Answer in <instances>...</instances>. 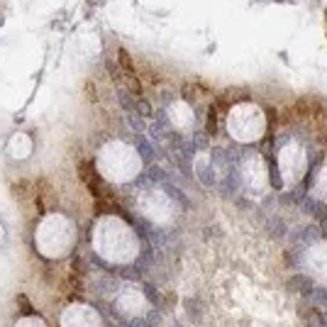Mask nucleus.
<instances>
[{
  "label": "nucleus",
  "mask_w": 327,
  "mask_h": 327,
  "mask_svg": "<svg viewBox=\"0 0 327 327\" xmlns=\"http://www.w3.org/2000/svg\"><path fill=\"white\" fill-rule=\"evenodd\" d=\"M61 327H103V320L88 305H71L61 312Z\"/></svg>",
  "instance_id": "nucleus-4"
},
{
  "label": "nucleus",
  "mask_w": 327,
  "mask_h": 327,
  "mask_svg": "<svg viewBox=\"0 0 327 327\" xmlns=\"http://www.w3.org/2000/svg\"><path fill=\"white\" fill-rule=\"evenodd\" d=\"M312 193L317 196V198H325L327 200V164L317 171V176H315V188H312Z\"/></svg>",
  "instance_id": "nucleus-8"
},
{
  "label": "nucleus",
  "mask_w": 327,
  "mask_h": 327,
  "mask_svg": "<svg viewBox=\"0 0 327 327\" xmlns=\"http://www.w3.org/2000/svg\"><path fill=\"white\" fill-rule=\"evenodd\" d=\"M244 176H247V183H249V186L266 188L269 174H266V164H264L261 156H256V154L247 156V161H244Z\"/></svg>",
  "instance_id": "nucleus-7"
},
{
  "label": "nucleus",
  "mask_w": 327,
  "mask_h": 327,
  "mask_svg": "<svg viewBox=\"0 0 327 327\" xmlns=\"http://www.w3.org/2000/svg\"><path fill=\"white\" fill-rule=\"evenodd\" d=\"M95 249L112 264H129L137 254V239L129 227L120 220H103L95 235Z\"/></svg>",
  "instance_id": "nucleus-1"
},
{
  "label": "nucleus",
  "mask_w": 327,
  "mask_h": 327,
  "mask_svg": "<svg viewBox=\"0 0 327 327\" xmlns=\"http://www.w3.org/2000/svg\"><path fill=\"white\" fill-rule=\"evenodd\" d=\"M305 271L315 278H327V244H315L305 252Z\"/></svg>",
  "instance_id": "nucleus-5"
},
{
  "label": "nucleus",
  "mask_w": 327,
  "mask_h": 327,
  "mask_svg": "<svg viewBox=\"0 0 327 327\" xmlns=\"http://www.w3.org/2000/svg\"><path fill=\"white\" fill-rule=\"evenodd\" d=\"M325 5H327V0H325Z\"/></svg>",
  "instance_id": "nucleus-10"
},
{
  "label": "nucleus",
  "mask_w": 327,
  "mask_h": 327,
  "mask_svg": "<svg viewBox=\"0 0 327 327\" xmlns=\"http://www.w3.org/2000/svg\"><path fill=\"white\" fill-rule=\"evenodd\" d=\"M264 127H266V120H264V112L252 105V103H244L239 108H235V112L230 115V129L237 139L242 142H254L264 134Z\"/></svg>",
  "instance_id": "nucleus-2"
},
{
  "label": "nucleus",
  "mask_w": 327,
  "mask_h": 327,
  "mask_svg": "<svg viewBox=\"0 0 327 327\" xmlns=\"http://www.w3.org/2000/svg\"><path fill=\"white\" fill-rule=\"evenodd\" d=\"M117 310L125 312V315L137 317V315H142V312L146 310V298H144L137 288H127V291H122L120 298H117Z\"/></svg>",
  "instance_id": "nucleus-6"
},
{
  "label": "nucleus",
  "mask_w": 327,
  "mask_h": 327,
  "mask_svg": "<svg viewBox=\"0 0 327 327\" xmlns=\"http://www.w3.org/2000/svg\"><path fill=\"white\" fill-rule=\"evenodd\" d=\"M15 327H47V325H44L39 317H22Z\"/></svg>",
  "instance_id": "nucleus-9"
},
{
  "label": "nucleus",
  "mask_w": 327,
  "mask_h": 327,
  "mask_svg": "<svg viewBox=\"0 0 327 327\" xmlns=\"http://www.w3.org/2000/svg\"><path fill=\"white\" fill-rule=\"evenodd\" d=\"M305 151L300 149V144H286L281 151H278V171H281V179L286 181V186H293L303 179L305 174Z\"/></svg>",
  "instance_id": "nucleus-3"
}]
</instances>
